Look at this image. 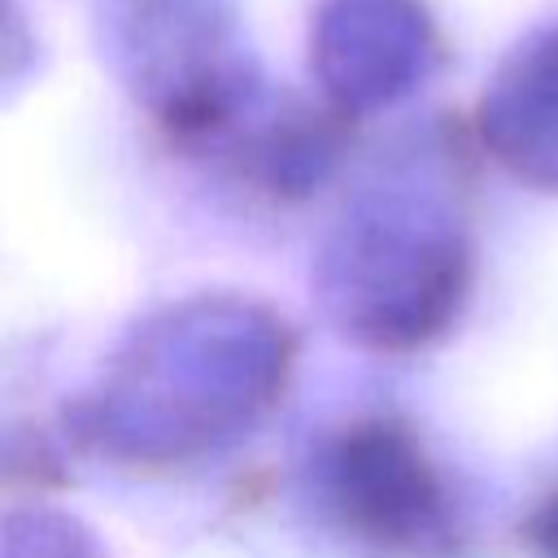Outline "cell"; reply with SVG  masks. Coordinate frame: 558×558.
Masks as SVG:
<instances>
[{
  "instance_id": "4",
  "label": "cell",
  "mask_w": 558,
  "mask_h": 558,
  "mask_svg": "<svg viewBox=\"0 0 558 558\" xmlns=\"http://www.w3.org/2000/svg\"><path fill=\"white\" fill-rule=\"evenodd\" d=\"M432 57L427 22L410 0H336L323 13L318 61L344 109H371L423 78Z\"/></svg>"
},
{
  "instance_id": "5",
  "label": "cell",
  "mask_w": 558,
  "mask_h": 558,
  "mask_svg": "<svg viewBox=\"0 0 558 558\" xmlns=\"http://www.w3.org/2000/svg\"><path fill=\"white\" fill-rule=\"evenodd\" d=\"M480 126L501 166L558 192V31L519 48L484 96Z\"/></svg>"
},
{
  "instance_id": "2",
  "label": "cell",
  "mask_w": 558,
  "mask_h": 558,
  "mask_svg": "<svg viewBox=\"0 0 558 558\" xmlns=\"http://www.w3.org/2000/svg\"><path fill=\"white\" fill-rule=\"evenodd\" d=\"M471 240L432 196L371 192L349 205L318 257V296L340 336L371 353H414L462 310Z\"/></svg>"
},
{
  "instance_id": "6",
  "label": "cell",
  "mask_w": 558,
  "mask_h": 558,
  "mask_svg": "<svg viewBox=\"0 0 558 558\" xmlns=\"http://www.w3.org/2000/svg\"><path fill=\"white\" fill-rule=\"evenodd\" d=\"M4 558H105L100 545L57 510H13L4 527Z\"/></svg>"
},
{
  "instance_id": "1",
  "label": "cell",
  "mask_w": 558,
  "mask_h": 558,
  "mask_svg": "<svg viewBox=\"0 0 558 558\" xmlns=\"http://www.w3.org/2000/svg\"><path fill=\"white\" fill-rule=\"evenodd\" d=\"M283 318L240 296H196L135 327L74 432L100 458L170 466L248 432L288 388Z\"/></svg>"
},
{
  "instance_id": "3",
  "label": "cell",
  "mask_w": 558,
  "mask_h": 558,
  "mask_svg": "<svg viewBox=\"0 0 558 558\" xmlns=\"http://www.w3.org/2000/svg\"><path fill=\"white\" fill-rule=\"evenodd\" d=\"M323 523L357 558H458L462 506L423 436L397 414H357L336 427L310 466Z\"/></svg>"
},
{
  "instance_id": "7",
  "label": "cell",
  "mask_w": 558,
  "mask_h": 558,
  "mask_svg": "<svg viewBox=\"0 0 558 558\" xmlns=\"http://www.w3.org/2000/svg\"><path fill=\"white\" fill-rule=\"evenodd\" d=\"M523 541L536 558H558V488L527 514L523 523Z\"/></svg>"
}]
</instances>
